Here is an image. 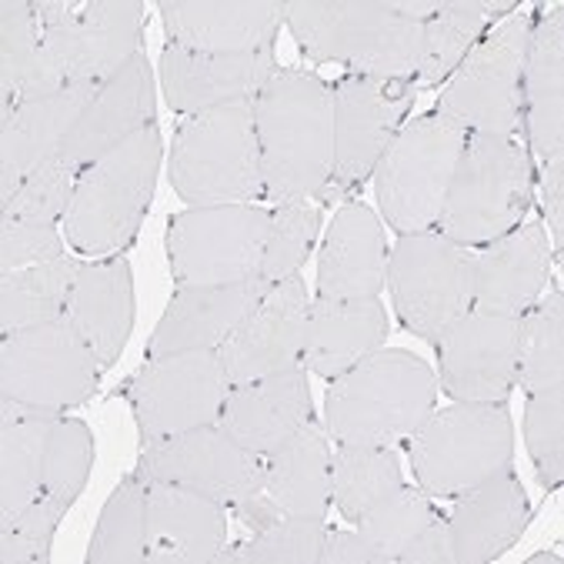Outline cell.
Wrapping results in <instances>:
<instances>
[{
	"label": "cell",
	"instance_id": "6da1fadb",
	"mask_svg": "<svg viewBox=\"0 0 564 564\" xmlns=\"http://www.w3.org/2000/svg\"><path fill=\"white\" fill-rule=\"evenodd\" d=\"M264 200H321L334 171V100L314 70L281 67L254 97Z\"/></svg>",
	"mask_w": 564,
	"mask_h": 564
},
{
	"label": "cell",
	"instance_id": "7a4b0ae2",
	"mask_svg": "<svg viewBox=\"0 0 564 564\" xmlns=\"http://www.w3.org/2000/svg\"><path fill=\"white\" fill-rule=\"evenodd\" d=\"M161 161V131L151 124L80 171L61 220L64 241L77 258H121L134 245L154 200Z\"/></svg>",
	"mask_w": 564,
	"mask_h": 564
},
{
	"label": "cell",
	"instance_id": "3957f363",
	"mask_svg": "<svg viewBox=\"0 0 564 564\" xmlns=\"http://www.w3.org/2000/svg\"><path fill=\"white\" fill-rule=\"evenodd\" d=\"M284 24L314 64L348 74L414 80L424 61V24L398 18L388 0H284Z\"/></svg>",
	"mask_w": 564,
	"mask_h": 564
},
{
	"label": "cell",
	"instance_id": "277c9868",
	"mask_svg": "<svg viewBox=\"0 0 564 564\" xmlns=\"http://www.w3.org/2000/svg\"><path fill=\"white\" fill-rule=\"evenodd\" d=\"M437 375L404 348H378L361 365L334 378L324 398V427L337 444L398 447L431 417Z\"/></svg>",
	"mask_w": 564,
	"mask_h": 564
},
{
	"label": "cell",
	"instance_id": "5b68a950",
	"mask_svg": "<svg viewBox=\"0 0 564 564\" xmlns=\"http://www.w3.org/2000/svg\"><path fill=\"white\" fill-rule=\"evenodd\" d=\"M167 177L191 207L264 200L254 100L184 118L167 151Z\"/></svg>",
	"mask_w": 564,
	"mask_h": 564
},
{
	"label": "cell",
	"instance_id": "8992f818",
	"mask_svg": "<svg viewBox=\"0 0 564 564\" xmlns=\"http://www.w3.org/2000/svg\"><path fill=\"white\" fill-rule=\"evenodd\" d=\"M531 204L534 164L524 141L468 134L434 231L475 251L524 224Z\"/></svg>",
	"mask_w": 564,
	"mask_h": 564
},
{
	"label": "cell",
	"instance_id": "52a82bcc",
	"mask_svg": "<svg viewBox=\"0 0 564 564\" xmlns=\"http://www.w3.org/2000/svg\"><path fill=\"white\" fill-rule=\"evenodd\" d=\"M414 485L427 498L455 501L465 491L498 478L514 462V431L505 404H451L408 441Z\"/></svg>",
	"mask_w": 564,
	"mask_h": 564
},
{
	"label": "cell",
	"instance_id": "ba28073f",
	"mask_svg": "<svg viewBox=\"0 0 564 564\" xmlns=\"http://www.w3.org/2000/svg\"><path fill=\"white\" fill-rule=\"evenodd\" d=\"M538 14L534 4H518L468 51L441 84L437 110L444 118L468 134L521 138V84Z\"/></svg>",
	"mask_w": 564,
	"mask_h": 564
},
{
	"label": "cell",
	"instance_id": "9c48e42d",
	"mask_svg": "<svg viewBox=\"0 0 564 564\" xmlns=\"http://www.w3.org/2000/svg\"><path fill=\"white\" fill-rule=\"evenodd\" d=\"M465 141L468 131L441 110L411 118L398 131L371 174L381 214L398 238L437 228Z\"/></svg>",
	"mask_w": 564,
	"mask_h": 564
},
{
	"label": "cell",
	"instance_id": "30bf717a",
	"mask_svg": "<svg viewBox=\"0 0 564 564\" xmlns=\"http://www.w3.org/2000/svg\"><path fill=\"white\" fill-rule=\"evenodd\" d=\"M100 361L67 321L34 324L0 341V404L67 414L100 384Z\"/></svg>",
	"mask_w": 564,
	"mask_h": 564
},
{
	"label": "cell",
	"instance_id": "8fae6325",
	"mask_svg": "<svg viewBox=\"0 0 564 564\" xmlns=\"http://www.w3.org/2000/svg\"><path fill=\"white\" fill-rule=\"evenodd\" d=\"M44 47L67 84H104L144 51L141 0H31Z\"/></svg>",
	"mask_w": 564,
	"mask_h": 564
},
{
	"label": "cell",
	"instance_id": "7c38bea8",
	"mask_svg": "<svg viewBox=\"0 0 564 564\" xmlns=\"http://www.w3.org/2000/svg\"><path fill=\"white\" fill-rule=\"evenodd\" d=\"M391 304L398 321L434 345L444 330L475 307V258L441 231L408 235L388 254Z\"/></svg>",
	"mask_w": 564,
	"mask_h": 564
},
{
	"label": "cell",
	"instance_id": "4fadbf2b",
	"mask_svg": "<svg viewBox=\"0 0 564 564\" xmlns=\"http://www.w3.org/2000/svg\"><path fill=\"white\" fill-rule=\"evenodd\" d=\"M271 210L258 204L187 207L167 224V261L177 288H220L261 278Z\"/></svg>",
	"mask_w": 564,
	"mask_h": 564
},
{
	"label": "cell",
	"instance_id": "5bb4252c",
	"mask_svg": "<svg viewBox=\"0 0 564 564\" xmlns=\"http://www.w3.org/2000/svg\"><path fill=\"white\" fill-rule=\"evenodd\" d=\"M417 97L414 80L345 74L330 84L334 100V171L324 204L345 200L371 181L378 161L408 124Z\"/></svg>",
	"mask_w": 564,
	"mask_h": 564
},
{
	"label": "cell",
	"instance_id": "9a60e30c",
	"mask_svg": "<svg viewBox=\"0 0 564 564\" xmlns=\"http://www.w3.org/2000/svg\"><path fill=\"white\" fill-rule=\"evenodd\" d=\"M231 381L217 351H181L151 358L128 384L141 444H161L194 427L217 424Z\"/></svg>",
	"mask_w": 564,
	"mask_h": 564
},
{
	"label": "cell",
	"instance_id": "2e32d148",
	"mask_svg": "<svg viewBox=\"0 0 564 564\" xmlns=\"http://www.w3.org/2000/svg\"><path fill=\"white\" fill-rule=\"evenodd\" d=\"M521 317L471 307L437 341V384L465 404H505L518 388Z\"/></svg>",
	"mask_w": 564,
	"mask_h": 564
},
{
	"label": "cell",
	"instance_id": "e0dca14e",
	"mask_svg": "<svg viewBox=\"0 0 564 564\" xmlns=\"http://www.w3.org/2000/svg\"><path fill=\"white\" fill-rule=\"evenodd\" d=\"M134 471L144 481H171L187 491L207 495L228 505L231 511L251 501L264 485V458L251 455L217 424L194 427L144 447Z\"/></svg>",
	"mask_w": 564,
	"mask_h": 564
},
{
	"label": "cell",
	"instance_id": "ac0fdd59",
	"mask_svg": "<svg viewBox=\"0 0 564 564\" xmlns=\"http://www.w3.org/2000/svg\"><path fill=\"white\" fill-rule=\"evenodd\" d=\"M307 314H311V288L301 274L271 284L268 294L258 301V307L217 348V358L231 388L304 368L301 355H304Z\"/></svg>",
	"mask_w": 564,
	"mask_h": 564
},
{
	"label": "cell",
	"instance_id": "d6986e66",
	"mask_svg": "<svg viewBox=\"0 0 564 564\" xmlns=\"http://www.w3.org/2000/svg\"><path fill=\"white\" fill-rule=\"evenodd\" d=\"M278 70L274 47L254 54H200L167 41L158 61V87L174 115L191 118L254 100Z\"/></svg>",
	"mask_w": 564,
	"mask_h": 564
},
{
	"label": "cell",
	"instance_id": "ffe728a7",
	"mask_svg": "<svg viewBox=\"0 0 564 564\" xmlns=\"http://www.w3.org/2000/svg\"><path fill=\"white\" fill-rule=\"evenodd\" d=\"M330 508V444L317 417L264 458L261 491L235 508L251 531L278 518H327Z\"/></svg>",
	"mask_w": 564,
	"mask_h": 564
},
{
	"label": "cell",
	"instance_id": "44dd1931",
	"mask_svg": "<svg viewBox=\"0 0 564 564\" xmlns=\"http://www.w3.org/2000/svg\"><path fill=\"white\" fill-rule=\"evenodd\" d=\"M97 87L100 84H67L34 100H0V207L11 204L34 167L61 154Z\"/></svg>",
	"mask_w": 564,
	"mask_h": 564
},
{
	"label": "cell",
	"instance_id": "7402d4cb",
	"mask_svg": "<svg viewBox=\"0 0 564 564\" xmlns=\"http://www.w3.org/2000/svg\"><path fill=\"white\" fill-rule=\"evenodd\" d=\"M167 41L200 54H254L278 44L284 0H161Z\"/></svg>",
	"mask_w": 564,
	"mask_h": 564
},
{
	"label": "cell",
	"instance_id": "603a6c76",
	"mask_svg": "<svg viewBox=\"0 0 564 564\" xmlns=\"http://www.w3.org/2000/svg\"><path fill=\"white\" fill-rule=\"evenodd\" d=\"M158 118V77L151 70L148 54L141 51L131 64H124L115 77L104 80L80 121L61 148V158L84 171L107 151H115L138 131L151 128Z\"/></svg>",
	"mask_w": 564,
	"mask_h": 564
},
{
	"label": "cell",
	"instance_id": "cb8c5ba5",
	"mask_svg": "<svg viewBox=\"0 0 564 564\" xmlns=\"http://www.w3.org/2000/svg\"><path fill=\"white\" fill-rule=\"evenodd\" d=\"M228 534V505L171 481H148V564H214Z\"/></svg>",
	"mask_w": 564,
	"mask_h": 564
},
{
	"label": "cell",
	"instance_id": "d4e9b609",
	"mask_svg": "<svg viewBox=\"0 0 564 564\" xmlns=\"http://www.w3.org/2000/svg\"><path fill=\"white\" fill-rule=\"evenodd\" d=\"M268 288L271 284L264 278L220 288H177L154 334L148 337V361L181 351H217L258 307Z\"/></svg>",
	"mask_w": 564,
	"mask_h": 564
},
{
	"label": "cell",
	"instance_id": "484cf974",
	"mask_svg": "<svg viewBox=\"0 0 564 564\" xmlns=\"http://www.w3.org/2000/svg\"><path fill=\"white\" fill-rule=\"evenodd\" d=\"M388 281V238L375 207L345 200L330 217L317 254V297L365 301L378 297Z\"/></svg>",
	"mask_w": 564,
	"mask_h": 564
},
{
	"label": "cell",
	"instance_id": "4316f807",
	"mask_svg": "<svg viewBox=\"0 0 564 564\" xmlns=\"http://www.w3.org/2000/svg\"><path fill=\"white\" fill-rule=\"evenodd\" d=\"M311 417H314V398H311L307 368H294L284 375L235 384L220 408L217 427L241 447H248L251 455L268 458Z\"/></svg>",
	"mask_w": 564,
	"mask_h": 564
},
{
	"label": "cell",
	"instance_id": "83f0119b",
	"mask_svg": "<svg viewBox=\"0 0 564 564\" xmlns=\"http://www.w3.org/2000/svg\"><path fill=\"white\" fill-rule=\"evenodd\" d=\"M521 141L534 171L564 154V11L538 14L524 84H521Z\"/></svg>",
	"mask_w": 564,
	"mask_h": 564
},
{
	"label": "cell",
	"instance_id": "f1b7e54d",
	"mask_svg": "<svg viewBox=\"0 0 564 564\" xmlns=\"http://www.w3.org/2000/svg\"><path fill=\"white\" fill-rule=\"evenodd\" d=\"M531 521V501L518 471H501L498 478L455 498L447 514L451 561L455 564H488L508 554Z\"/></svg>",
	"mask_w": 564,
	"mask_h": 564
},
{
	"label": "cell",
	"instance_id": "f546056e",
	"mask_svg": "<svg viewBox=\"0 0 564 564\" xmlns=\"http://www.w3.org/2000/svg\"><path fill=\"white\" fill-rule=\"evenodd\" d=\"M471 258L475 307L521 317L544 294L554 251L544 224H518L514 231L475 248Z\"/></svg>",
	"mask_w": 564,
	"mask_h": 564
},
{
	"label": "cell",
	"instance_id": "4dcf8cb0",
	"mask_svg": "<svg viewBox=\"0 0 564 564\" xmlns=\"http://www.w3.org/2000/svg\"><path fill=\"white\" fill-rule=\"evenodd\" d=\"M64 317L80 330V337L90 345L104 371L110 365H118V358L131 341L134 317H138L134 271L128 258L84 261Z\"/></svg>",
	"mask_w": 564,
	"mask_h": 564
},
{
	"label": "cell",
	"instance_id": "1f68e13d",
	"mask_svg": "<svg viewBox=\"0 0 564 564\" xmlns=\"http://www.w3.org/2000/svg\"><path fill=\"white\" fill-rule=\"evenodd\" d=\"M388 337V311L378 297L365 301H334L314 297L304 330L301 365L317 378H341L368 355L384 348Z\"/></svg>",
	"mask_w": 564,
	"mask_h": 564
},
{
	"label": "cell",
	"instance_id": "d6a6232c",
	"mask_svg": "<svg viewBox=\"0 0 564 564\" xmlns=\"http://www.w3.org/2000/svg\"><path fill=\"white\" fill-rule=\"evenodd\" d=\"M61 414L0 404V524L14 521L41 491L51 431Z\"/></svg>",
	"mask_w": 564,
	"mask_h": 564
},
{
	"label": "cell",
	"instance_id": "836d02e7",
	"mask_svg": "<svg viewBox=\"0 0 564 564\" xmlns=\"http://www.w3.org/2000/svg\"><path fill=\"white\" fill-rule=\"evenodd\" d=\"M67 87L54 67L31 0L0 4V100H34Z\"/></svg>",
	"mask_w": 564,
	"mask_h": 564
},
{
	"label": "cell",
	"instance_id": "e575fe53",
	"mask_svg": "<svg viewBox=\"0 0 564 564\" xmlns=\"http://www.w3.org/2000/svg\"><path fill=\"white\" fill-rule=\"evenodd\" d=\"M514 8V0H441V11L424 24V61L414 77L417 90L441 87L468 51Z\"/></svg>",
	"mask_w": 564,
	"mask_h": 564
},
{
	"label": "cell",
	"instance_id": "d590c367",
	"mask_svg": "<svg viewBox=\"0 0 564 564\" xmlns=\"http://www.w3.org/2000/svg\"><path fill=\"white\" fill-rule=\"evenodd\" d=\"M401 485V458L394 447L337 444L330 451V501L348 524H358Z\"/></svg>",
	"mask_w": 564,
	"mask_h": 564
},
{
	"label": "cell",
	"instance_id": "8d00e7d4",
	"mask_svg": "<svg viewBox=\"0 0 564 564\" xmlns=\"http://www.w3.org/2000/svg\"><path fill=\"white\" fill-rule=\"evenodd\" d=\"M84 261L64 254L14 274H0V337L67 314V301Z\"/></svg>",
	"mask_w": 564,
	"mask_h": 564
},
{
	"label": "cell",
	"instance_id": "74e56055",
	"mask_svg": "<svg viewBox=\"0 0 564 564\" xmlns=\"http://www.w3.org/2000/svg\"><path fill=\"white\" fill-rule=\"evenodd\" d=\"M148 561V481L131 471L97 518L87 564H144Z\"/></svg>",
	"mask_w": 564,
	"mask_h": 564
},
{
	"label": "cell",
	"instance_id": "f35d334b",
	"mask_svg": "<svg viewBox=\"0 0 564 564\" xmlns=\"http://www.w3.org/2000/svg\"><path fill=\"white\" fill-rule=\"evenodd\" d=\"M518 384L531 391L564 388V294L551 288L521 314Z\"/></svg>",
	"mask_w": 564,
	"mask_h": 564
},
{
	"label": "cell",
	"instance_id": "ab89813d",
	"mask_svg": "<svg viewBox=\"0 0 564 564\" xmlns=\"http://www.w3.org/2000/svg\"><path fill=\"white\" fill-rule=\"evenodd\" d=\"M321 200H288L271 210V228L261 261V278L268 284L301 274L321 235Z\"/></svg>",
	"mask_w": 564,
	"mask_h": 564
},
{
	"label": "cell",
	"instance_id": "60d3db41",
	"mask_svg": "<svg viewBox=\"0 0 564 564\" xmlns=\"http://www.w3.org/2000/svg\"><path fill=\"white\" fill-rule=\"evenodd\" d=\"M324 518H278L238 547H224L217 564H317Z\"/></svg>",
	"mask_w": 564,
	"mask_h": 564
},
{
	"label": "cell",
	"instance_id": "b9f144b4",
	"mask_svg": "<svg viewBox=\"0 0 564 564\" xmlns=\"http://www.w3.org/2000/svg\"><path fill=\"white\" fill-rule=\"evenodd\" d=\"M94 468V434L80 417H57L47 444V465H44V491L61 505H74L90 478Z\"/></svg>",
	"mask_w": 564,
	"mask_h": 564
},
{
	"label": "cell",
	"instance_id": "7bdbcfd3",
	"mask_svg": "<svg viewBox=\"0 0 564 564\" xmlns=\"http://www.w3.org/2000/svg\"><path fill=\"white\" fill-rule=\"evenodd\" d=\"M524 447L544 491L564 478V388L531 391L524 401Z\"/></svg>",
	"mask_w": 564,
	"mask_h": 564
},
{
	"label": "cell",
	"instance_id": "ee69618b",
	"mask_svg": "<svg viewBox=\"0 0 564 564\" xmlns=\"http://www.w3.org/2000/svg\"><path fill=\"white\" fill-rule=\"evenodd\" d=\"M434 498H427L417 485L408 488L401 485L398 491H391L384 501H378L361 521L358 531L381 551L384 564H398L401 547L424 528V521L431 518Z\"/></svg>",
	"mask_w": 564,
	"mask_h": 564
},
{
	"label": "cell",
	"instance_id": "f6af8a7d",
	"mask_svg": "<svg viewBox=\"0 0 564 564\" xmlns=\"http://www.w3.org/2000/svg\"><path fill=\"white\" fill-rule=\"evenodd\" d=\"M77 177H80V171L57 154V158L44 161L41 167H34L21 181L18 194L11 197V204L0 207V214H11V217H21V220L57 224V220H64V214L70 207Z\"/></svg>",
	"mask_w": 564,
	"mask_h": 564
},
{
	"label": "cell",
	"instance_id": "bcb514c9",
	"mask_svg": "<svg viewBox=\"0 0 564 564\" xmlns=\"http://www.w3.org/2000/svg\"><path fill=\"white\" fill-rule=\"evenodd\" d=\"M70 508L37 495L14 521L0 524V561L4 564H47L54 534Z\"/></svg>",
	"mask_w": 564,
	"mask_h": 564
},
{
	"label": "cell",
	"instance_id": "7dc6e473",
	"mask_svg": "<svg viewBox=\"0 0 564 564\" xmlns=\"http://www.w3.org/2000/svg\"><path fill=\"white\" fill-rule=\"evenodd\" d=\"M57 224L47 220H21L0 214V274H14L34 264H47L64 258L67 251Z\"/></svg>",
	"mask_w": 564,
	"mask_h": 564
},
{
	"label": "cell",
	"instance_id": "c3c4849f",
	"mask_svg": "<svg viewBox=\"0 0 564 564\" xmlns=\"http://www.w3.org/2000/svg\"><path fill=\"white\" fill-rule=\"evenodd\" d=\"M398 564H455L451 561V538H447V518L434 508L424 528L401 547Z\"/></svg>",
	"mask_w": 564,
	"mask_h": 564
},
{
	"label": "cell",
	"instance_id": "681fc988",
	"mask_svg": "<svg viewBox=\"0 0 564 564\" xmlns=\"http://www.w3.org/2000/svg\"><path fill=\"white\" fill-rule=\"evenodd\" d=\"M317 564H384L381 551L355 528V531H334L327 528Z\"/></svg>",
	"mask_w": 564,
	"mask_h": 564
},
{
	"label": "cell",
	"instance_id": "f907efd6",
	"mask_svg": "<svg viewBox=\"0 0 564 564\" xmlns=\"http://www.w3.org/2000/svg\"><path fill=\"white\" fill-rule=\"evenodd\" d=\"M541 187H544V214L551 220L554 258H561V245H564V154L554 158L547 167H541Z\"/></svg>",
	"mask_w": 564,
	"mask_h": 564
},
{
	"label": "cell",
	"instance_id": "816d5d0a",
	"mask_svg": "<svg viewBox=\"0 0 564 564\" xmlns=\"http://www.w3.org/2000/svg\"><path fill=\"white\" fill-rule=\"evenodd\" d=\"M391 11L411 24H427L437 11H441V0H388Z\"/></svg>",
	"mask_w": 564,
	"mask_h": 564
}]
</instances>
